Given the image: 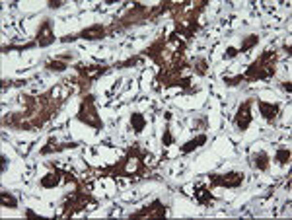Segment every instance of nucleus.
<instances>
[{
    "label": "nucleus",
    "mask_w": 292,
    "mask_h": 220,
    "mask_svg": "<svg viewBox=\"0 0 292 220\" xmlns=\"http://www.w3.org/2000/svg\"><path fill=\"white\" fill-rule=\"evenodd\" d=\"M86 203H96L88 193H84L82 189H76L72 195H68L66 197V201H65V212H63V216H72V214H76V212H80L84 206H86Z\"/></svg>",
    "instance_id": "obj_5"
},
{
    "label": "nucleus",
    "mask_w": 292,
    "mask_h": 220,
    "mask_svg": "<svg viewBox=\"0 0 292 220\" xmlns=\"http://www.w3.org/2000/svg\"><path fill=\"white\" fill-rule=\"evenodd\" d=\"M257 105H259V113H261V117H263L267 123L273 125V123L278 119V115H280V105H278V103H269V101L259 99Z\"/></svg>",
    "instance_id": "obj_10"
},
{
    "label": "nucleus",
    "mask_w": 292,
    "mask_h": 220,
    "mask_svg": "<svg viewBox=\"0 0 292 220\" xmlns=\"http://www.w3.org/2000/svg\"><path fill=\"white\" fill-rule=\"evenodd\" d=\"M259 43V35H255V33H251V35H247V37H243V41H242V45H240V53H247L251 47H255Z\"/></svg>",
    "instance_id": "obj_20"
},
{
    "label": "nucleus",
    "mask_w": 292,
    "mask_h": 220,
    "mask_svg": "<svg viewBox=\"0 0 292 220\" xmlns=\"http://www.w3.org/2000/svg\"><path fill=\"white\" fill-rule=\"evenodd\" d=\"M193 70H195L197 74L205 76V74L209 72V63H207V59H197L195 64H193Z\"/></svg>",
    "instance_id": "obj_22"
},
{
    "label": "nucleus",
    "mask_w": 292,
    "mask_h": 220,
    "mask_svg": "<svg viewBox=\"0 0 292 220\" xmlns=\"http://www.w3.org/2000/svg\"><path fill=\"white\" fill-rule=\"evenodd\" d=\"M140 59H142V55H136V57H130V59H127V61H121V63H117L115 66H117V68H129V66H136V64L140 63Z\"/></svg>",
    "instance_id": "obj_23"
},
{
    "label": "nucleus",
    "mask_w": 292,
    "mask_h": 220,
    "mask_svg": "<svg viewBox=\"0 0 292 220\" xmlns=\"http://www.w3.org/2000/svg\"><path fill=\"white\" fill-rule=\"evenodd\" d=\"M212 187H226V189H238L245 175L242 172H228V173H211L209 175Z\"/></svg>",
    "instance_id": "obj_4"
},
{
    "label": "nucleus",
    "mask_w": 292,
    "mask_h": 220,
    "mask_svg": "<svg viewBox=\"0 0 292 220\" xmlns=\"http://www.w3.org/2000/svg\"><path fill=\"white\" fill-rule=\"evenodd\" d=\"M280 88H282L284 92H290V90H292V84H290V82H282V84H280Z\"/></svg>",
    "instance_id": "obj_29"
},
{
    "label": "nucleus",
    "mask_w": 292,
    "mask_h": 220,
    "mask_svg": "<svg viewBox=\"0 0 292 220\" xmlns=\"http://www.w3.org/2000/svg\"><path fill=\"white\" fill-rule=\"evenodd\" d=\"M282 49H284V51H286V53H288V55H290V53H292V49H290V45H284V47H282Z\"/></svg>",
    "instance_id": "obj_31"
},
{
    "label": "nucleus",
    "mask_w": 292,
    "mask_h": 220,
    "mask_svg": "<svg viewBox=\"0 0 292 220\" xmlns=\"http://www.w3.org/2000/svg\"><path fill=\"white\" fill-rule=\"evenodd\" d=\"M205 142H207V135L203 133V135H199V137H195V139L187 141L185 144H181V154H191L193 150L201 148V146H203Z\"/></svg>",
    "instance_id": "obj_15"
},
{
    "label": "nucleus",
    "mask_w": 292,
    "mask_h": 220,
    "mask_svg": "<svg viewBox=\"0 0 292 220\" xmlns=\"http://www.w3.org/2000/svg\"><path fill=\"white\" fill-rule=\"evenodd\" d=\"M0 204L6 208H18V199L12 193H8L6 189H2L0 191Z\"/></svg>",
    "instance_id": "obj_18"
},
{
    "label": "nucleus",
    "mask_w": 292,
    "mask_h": 220,
    "mask_svg": "<svg viewBox=\"0 0 292 220\" xmlns=\"http://www.w3.org/2000/svg\"><path fill=\"white\" fill-rule=\"evenodd\" d=\"M275 160H276V164H280V166L290 164V150H288V148H278L276 154H275Z\"/></svg>",
    "instance_id": "obj_21"
},
{
    "label": "nucleus",
    "mask_w": 292,
    "mask_h": 220,
    "mask_svg": "<svg viewBox=\"0 0 292 220\" xmlns=\"http://www.w3.org/2000/svg\"><path fill=\"white\" fill-rule=\"evenodd\" d=\"M26 216H30V218H39V216H37V212H33L32 208H26Z\"/></svg>",
    "instance_id": "obj_30"
},
{
    "label": "nucleus",
    "mask_w": 292,
    "mask_h": 220,
    "mask_svg": "<svg viewBox=\"0 0 292 220\" xmlns=\"http://www.w3.org/2000/svg\"><path fill=\"white\" fill-rule=\"evenodd\" d=\"M6 168H8V160H6V156H0V172H6Z\"/></svg>",
    "instance_id": "obj_28"
},
{
    "label": "nucleus",
    "mask_w": 292,
    "mask_h": 220,
    "mask_svg": "<svg viewBox=\"0 0 292 220\" xmlns=\"http://www.w3.org/2000/svg\"><path fill=\"white\" fill-rule=\"evenodd\" d=\"M193 195L199 201V204H203V206H209V203L214 201V197H212V193H211V189L207 185H197L195 191H193Z\"/></svg>",
    "instance_id": "obj_13"
},
{
    "label": "nucleus",
    "mask_w": 292,
    "mask_h": 220,
    "mask_svg": "<svg viewBox=\"0 0 292 220\" xmlns=\"http://www.w3.org/2000/svg\"><path fill=\"white\" fill-rule=\"evenodd\" d=\"M53 30H55L53 20H49V18H47V20H43V22H41V26L37 28V39H35L37 47H49V45H53V43L57 41V37H55Z\"/></svg>",
    "instance_id": "obj_8"
},
{
    "label": "nucleus",
    "mask_w": 292,
    "mask_h": 220,
    "mask_svg": "<svg viewBox=\"0 0 292 220\" xmlns=\"http://www.w3.org/2000/svg\"><path fill=\"white\" fill-rule=\"evenodd\" d=\"M78 72L84 74V80H86V86H90L96 78H99L101 74L107 72V66H92V64H86V66H78ZM82 80V84H84Z\"/></svg>",
    "instance_id": "obj_12"
},
{
    "label": "nucleus",
    "mask_w": 292,
    "mask_h": 220,
    "mask_svg": "<svg viewBox=\"0 0 292 220\" xmlns=\"http://www.w3.org/2000/svg\"><path fill=\"white\" fill-rule=\"evenodd\" d=\"M78 146V142H65V144H57V141H49L43 148H41V154L45 156V154H51V152H61V150H65V148H76Z\"/></svg>",
    "instance_id": "obj_16"
},
{
    "label": "nucleus",
    "mask_w": 292,
    "mask_h": 220,
    "mask_svg": "<svg viewBox=\"0 0 292 220\" xmlns=\"http://www.w3.org/2000/svg\"><path fill=\"white\" fill-rule=\"evenodd\" d=\"M45 68H47V70H53V72H65V70L68 68V64H66L65 61H61V59H49V61L45 63Z\"/></svg>",
    "instance_id": "obj_19"
},
{
    "label": "nucleus",
    "mask_w": 292,
    "mask_h": 220,
    "mask_svg": "<svg viewBox=\"0 0 292 220\" xmlns=\"http://www.w3.org/2000/svg\"><path fill=\"white\" fill-rule=\"evenodd\" d=\"M275 61H276V55L267 51L263 53L255 63H251L247 66V70L243 72V78L245 82H253V80H269L273 74H275Z\"/></svg>",
    "instance_id": "obj_2"
},
{
    "label": "nucleus",
    "mask_w": 292,
    "mask_h": 220,
    "mask_svg": "<svg viewBox=\"0 0 292 220\" xmlns=\"http://www.w3.org/2000/svg\"><path fill=\"white\" fill-rule=\"evenodd\" d=\"M166 212H168V210H166L164 203H162L160 199H154L150 204H146V206H142L140 210L132 212L130 218H164Z\"/></svg>",
    "instance_id": "obj_7"
},
{
    "label": "nucleus",
    "mask_w": 292,
    "mask_h": 220,
    "mask_svg": "<svg viewBox=\"0 0 292 220\" xmlns=\"http://www.w3.org/2000/svg\"><path fill=\"white\" fill-rule=\"evenodd\" d=\"M66 177V179H74L72 175H68L66 172H61V170H53V172H49V173H45L43 177H41V187L43 189H53V187H57L59 183H61V177Z\"/></svg>",
    "instance_id": "obj_11"
},
{
    "label": "nucleus",
    "mask_w": 292,
    "mask_h": 220,
    "mask_svg": "<svg viewBox=\"0 0 292 220\" xmlns=\"http://www.w3.org/2000/svg\"><path fill=\"white\" fill-rule=\"evenodd\" d=\"M240 55V51L236 49V47H228L226 51H224V59H234V57H238Z\"/></svg>",
    "instance_id": "obj_27"
},
{
    "label": "nucleus",
    "mask_w": 292,
    "mask_h": 220,
    "mask_svg": "<svg viewBox=\"0 0 292 220\" xmlns=\"http://www.w3.org/2000/svg\"><path fill=\"white\" fill-rule=\"evenodd\" d=\"M130 127H132V131H134L136 135H140V133L144 131V127H146V117H144L140 111L130 113Z\"/></svg>",
    "instance_id": "obj_17"
},
{
    "label": "nucleus",
    "mask_w": 292,
    "mask_h": 220,
    "mask_svg": "<svg viewBox=\"0 0 292 220\" xmlns=\"http://www.w3.org/2000/svg\"><path fill=\"white\" fill-rule=\"evenodd\" d=\"M269 164H271V158H269V154H267V152H263V150H259V152H255V154L251 156V166H253L255 170L267 172Z\"/></svg>",
    "instance_id": "obj_14"
},
{
    "label": "nucleus",
    "mask_w": 292,
    "mask_h": 220,
    "mask_svg": "<svg viewBox=\"0 0 292 220\" xmlns=\"http://www.w3.org/2000/svg\"><path fill=\"white\" fill-rule=\"evenodd\" d=\"M107 37V28L101 26V24H94V26H88L84 28L82 31L76 33V39H84V41H99Z\"/></svg>",
    "instance_id": "obj_9"
},
{
    "label": "nucleus",
    "mask_w": 292,
    "mask_h": 220,
    "mask_svg": "<svg viewBox=\"0 0 292 220\" xmlns=\"http://www.w3.org/2000/svg\"><path fill=\"white\" fill-rule=\"evenodd\" d=\"M63 6H65V0H49L47 2V8H51V10H59Z\"/></svg>",
    "instance_id": "obj_26"
},
{
    "label": "nucleus",
    "mask_w": 292,
    "mask_h": 220,
    "mask_svg": "<svg viewBox=\"0 0 292 220\" xmlns=\"http://www.w3.org/2000/svg\"><path fill=\"white\" fill-rule=\"evenodd\" d=\"M242 82H245L243 74H238V76H226V78H224V84H226V86H238V84H242Z\"/></svg>",
    "instance_id": "obj_24"
},
{
    "label": "nucleus",
    "mask_w": 292,
    "mask_h": 220,
    "mask_svg": "<svg viewBox=\"0 0 292 220\" xmlns=\"http://www.w3.org/2000/svg\"><path fill=\"white\" fill-rule=\"evenodd\" d=\"M144 158H146V154L140 152L138 146H132L127 150V154L123 156V160L119 164L103 168L101 173L107 175L111 172V175H121V177H130V179L142 177L144 175Z\"/></svg>",
    "instance_id": "obj_1"
},
{
    "label": "nucleus",
    "mask_w": 292,
    "mask_h": 220,
    "mask_svg": "<svg viewBox=\"0 0 292 220\" xmlns=\"http://www.w3.org/2000/svg\"><path fill=\"white\" fill-rule=\"evenodd\" d=\"M251 105H253V99H245L243 103H240L238 111H236V117H234V127H236V131L243 133V131L251 125V119H253Z\"/></svg>",
    "instance_id": "obj_6"
},
{
    "label": "nucleus",
    "mask_w": 292,
    "mask_h": 220,
    "mask_svg": "<svg viewBox=\"0 0 292 220\" xmlns=\"http://www.w3.org/2000/svg\"><path fill=\"white\" fill-rule=\"evenodd\" d=\"M76 119L92 129H103V121L97 113V109H96V97L94 95H84L82 103H80V109H78V113H76Z\"/></svg>",
    "instance_id": "obj_3"
},
{
    "label": "nucleus",
    "mask_w": 292,
    "mask_h": 220,
    "mask_svg": "<svg viewBox=\"0 0 292 220\" xmlns=\"http://www.w3.org/2000/svg\"><path fill=\"white\" fill-rule=\"evenodd\" d=\"M162 144H164L166 148H170V146L174 144V135H172L170 127H166V131H164V135H162Z\"/></svg>",
    "instance_id": "obj_25"
}]
</instances>
